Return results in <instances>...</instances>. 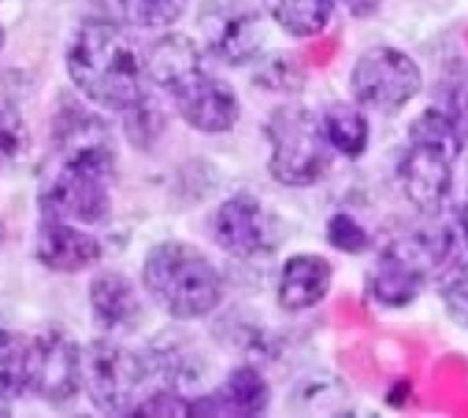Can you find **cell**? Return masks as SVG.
<instances>
[{
  "label": "cell",
  "mask_w": 468,
  "mask_h": 418,
  "mask_svg": "<svg viewBox=\"0 0 468 418\" xmlns=\"http://www.w3.org/2000/svg\"><path fill=\"white\" fill-rule=\"evenodd\" d=\"M67 72L97 108L124 113L146 94V56L108 20H86L69 39Z\"/></svg>",
  "instance_id": "cell-1"
},
{
  "label": "cell",
  "mask_w": 468,
  "mask_h": 418,
  "mask_svg": "<svg viewBox=\"0 0 468 418\" xmlns=\"http://www.w3.org/2000/svg\"><path fill=\"white\" fill-rule=\"evenodd\" d=\"M463 143V132L443 108H427L408 124V149L397 162V182L419 215L435 218L443 213Z\"/></svg>",
  "instance_id": "cell-2"
},
{
  "label": "cell",
  "mask_w": 468,
  "mask_h": 418,
  "mask_svg": "<svg viewBox=\"0 0 468 418\" xmlns=\"http://www.w3.org/2000/svg\"><path fill=\"white\" fill-rule=\"evenodd\" d=\"M141 281L157 308L176 322L204 319L223 303V278L215 262L185 240L152 246Z\"/></svg>",
  "instance_id": "cell-3"
},
{
  "label": "cell",
  "mask_w": 468,
  "mask_h": 418,
  "mask_svg": "<svg viewBox=\"0 0 468 418\" xmlns=\"http://www.w3.org/2000/svg\"><path fill=\"white\" fill-rule=\"evenodd\" d=\"M56 171L42 184L45 218H61L80 226H97L111 215L113 152L58 154Z\"/></svg>",
  "instance_id": "cell-4"
},
{
  "label": "cell",
  "mask_w": 468,
  "mask_h": 418,
  "mask_svg": "<svg viewBox=\"0 0 468 418\" xmlns=\"http://www.w3.org/2000/svg\"><path fill=\"white\" fill-rule=\"evenodd\" d=\"M265 132L271 141L268 171L279 184L295 190L312 187L331 171L334 149L323 132V121L306 105H279L268 119Z\"/></svg>",
  "instance_id": "cell-5"
},
{
  "label": "cell",
  "mask_w": 468,
  "mask_h": 418,
  "mask_svg": "<svg viewBox=\"0 0 468 418\" xmlns=\"http://www.w3.org/2000/svg\"><path fill=\"white\" fill-rule=\"evenodd\" d=\"M424 89L419 64L399 47L378 45L361 53L350 69V91L361 108L397 113L408 108Z\"/></svg>",
  "instance_id": "cell-6"
},
{
  "label": "cell",
  "mask_w": 468,
  "mask_h": 418,
  "mask_svg": "<svg viewBox=\"0 0 468 418\" xmlns=\"http://www.w3.org/2000/svg\"><path fill=\"white\" fill-rule=\"evenodd\" d=\"M209 232H212L215 246L223 254L240 262L268 259L284 243L282 221L260 198L249 193H238L226 198L223 204H218L209 221Z\"/></svg>",
  "instance_id": "cell-7"
},
{
  "label": "cell",
  "mask_w": 468,
  "mask_h": 418,
  "mask_svg": "<svg viewBox=\"0 0 468 418\" xmlns=\"http://www.w3.org/2000/svg\"><path fill=\"white\" fill-rule=\"evenodd\" d=\"M146 374V361L113 339H94L83 350V388L102 413H130Z\"/></svg>",
  "instance_id": "cell-8"
},
{
  "label": "cell",
  "mask_w": 468,
  "mask_h": 418,
  "mask_svg": "<svg viewBox=\"0 0 468 418\" xmlns=\"http://www.w3.org/2000/svg\"><path fill=\"white\" fill-rule=\"evenodd\" d=\"M201 47L226 67H243L262 56V17L240 0H212L198 15Z\"/></svg>",
  "instance_id": "cell-9"
},
{
  "label": "cell",
  "mask_w": 468,
  "mask_h": 418,
  "mask_svg": "<svg viewBox=\"0 0 468 418\" xmlns=\"http://www.w3.org/2000/svg\"><path fill=\"white\" fill-rule=\"evenodd\" d=\"M165 94L174 102L182 121L187 127H193L196 132L223 135V132H231L240 121L238 91H234L231 83H226L223 78L212 75L207 69V64L187 72Z\"/></svg>",
  "instance_id": "cell-10"
},
{
  "label": "cell",
  "mask_w": 468,
  "mask_h": 418,
  "mask_svg": "<svg viewBox=\"0 0 468 418\" xmlns=\"http://www.w3.org/2000/svg\"><path fill=\"white\" fill-rule=\"evenodd\" d=\"M430 276L432 259L424 237L394 240L378 254L369 276V295L383 308H405L424 292Z\"/></svg>",
  "instance_id": "cell-11"
},
{
  "label": "cell",
  "mask_w": 468,
  "mask_h": 418,
  "mask_svg": "<svg viewBox=\"0 0 468 418\" xmlns=\"http://www.w3.org/2000/svg\"><path fill=\"white\" fill-rule=\"evenodd\" d=\"M83 388V350L61 330L31 339L28 391L48 404H67Z\"/></svg>",
  "instance_id": "cell-12"
},
{
  "label": "cell",
  "mask_w": 468,
  "mask_h": 418,
  "mask_svg": "<svg viewBox=\"0 0 468 418\" xmlns=\"http://www.w3.org/2000/svg\"><path fill=\"white\" fill-rule=\"evenodd\" d=\"M271 404V385L251 363L234 366L209 393L190 399V415H260Z\"/></svg>",
  "instance_id": "cell-13"
},
{
  "label": "cell",
  "mask_w": 468,
  "mask_h": 418,
  "mask_svg": "<svg viewBox=\"0 0 468 418\" xmlns=\"http://www.w3.org/2000/svg\"><path fill=\"white\" fill-rule=\"evenodd\" d=\"M37 259L56 273H80L102 259V243L72 221L45 218L37 232Z\"/></svg>",
  "instance_id": "cell-14"
},
{
  "label": "cell",
  "mask_w": 468,
  "mask_h": 418,
  "mask_svg": "<svg viewBox=\"0 0 468 418\" xmlns=\"http://www.w3.org/2000/svg\"><path fill=\"white\" fill-rule=\"evenodd\" d=\"M334 287V267L320 254H292L276 284V300L282 311L301 314L317 308Z\"/></svg>",
  "instance_id": "cell-15"
},
{
  "label": "cell",
  "mask_w": 468,
  "mask_h": 418,
  "mask_svg": "<svg viewBox=\"0 0 468 418\" xmlns=\"http://www.w3.org/2000/svg\"><path fill=\"white\" fill-rule=\"evenodd\" d=\"M91 314L100 330L108 336L133 333L144 319V303L135 284L122 273H97L89 287Z\"/></svg>",
  "instance_id": "cell-16"
},
{
  "label": "cell",
  "mask_w": 468,
  "mask_h": 418,
  "mask_svg": "<svg viewBox=\"0 0 468 418\" xmlns=\"http://www.w3.org/2000/svg\"><path fill=\"white\" fill-rule=\"evenodd\" d=\"M435 218L441 221L421 237L432 259V276L443 284L468 270V204H446Z\"/></svg>",
  "instance_id": "cell-17"
},
{
  "label": "cell",
  "mask_w": 468,
  "mask_h": 418,
  "mask_svg": "<svg viewBox=\"0 0 468 418\" xmlns=\"http://www.w3.org/2000/svg\"><path fill=\"white\" fill-rule=\"evenodd\" d=\"M204 47L187 34H163L146 53V78L168 91L187 72L204 67Z\"/></svg>",
  "instance_id": "cell-18"
},
{
  "label": "cell",
  "mask_w": 468,
  "mask_h": 418,
  "mask_svg": "<svg viewBox=\"0 0 468 418\" xmlns=\"http://www.w3.org/2000/svg\"><path fill=\"white\" fill-rule=\"evenodd\" d=\"M320 121H323V132L336 154H342L347 160L364 157V152L369 149L372 130H369L367 113L358 102L328 105L325 113L320 116Z\"/></svg>",
  "instance_id": "cell-19"
},
{
  "label": "cell",
  "mask_w": 468,
  "mask_h": 418,
  "mask_svg": "<svg viewBox=\"0 0 468 418\" xmlns=\"http://www.w3.org/2000/svg\"><path fill=\"white\" fill-rule=\"evenodd\" d=\"M339 0H265L271 20L295 39L320 37L336 12Z\"/></svg>",
  "instance_id": "cell-20"
},
{
  "label": "cell",
  "mask_w": 468,
  "mask_h": 418,
  "mask_svg": "<svg viewBox=\"0 0 468 418\" xmlns=\"http://www.w3.org/2000/svg\"><path fill=\"white\" fill-rule=\"evenodd\" d=\"M28 358L31 339L12 330H0V396L6 402L28 391Z\"/></svg>",
  "instance_id": "cell-21"
},
{
  "label": "cell",
  "mask_w": 468,
  "mask_h": 418,
  "mask_svg": "<svg viewBox=\"0 0 468 418\" xmlns=\"http://www.w3.org/2000/svg\"><path fill=\"white\" fill-rule=\"evenodd\" d=\"M122 20L141 31H160L182 20L187 0H113Z\"/></svg>",
  "instance_id": "cell-22"
},
{
  "label": "cell",
  "mask_w": 468,
  "mask_h": 418,
  "mask_svg": "<svg viewBox=\"0 0 468 418\" xmlns=\"http://www.w3.org/2000/svg\"><path fill=\"white\" fill-rule=\"evenodd\" d=\"M254 83L262 86L265 91H273V94H301L303 86H306V69L301 64L298 56H290V53H279V56H271L254 75Z\"/></svg>",
  "instance_id": "cell-23"
},
{
  "label": "cell",
  "mask_w": 468,
  "mask_h": 418,
  "mask_svg": "<svg viewBox=\"0 0 468 418\" xmlns=\"http://www.w3.org/2000/svg\"><path fill=\"white\" fill-rule=\"evenodd\" d=\"M124 130L133 146L138 149H149L154 141H160L163 130H165V113L160 108V102L149 94H144L133 108L124 110Z\"/></svg>",
  "instance_id": "cell-24"
},
{
  "label": "cell",
  "mask_w": 468,
  "mask_h": 418,
  "mask_svg": "<svg viewBox=\"0 0 468 418\" xmlns=\"http://www.w3.org/2000/svg\"><path fill=\"white\" fill-rule=\"evenodd\" d=\"M28 124L17 105L0 99V162H20L28 154Z\"/></svg>",
  "instance_id": "cell-25"
},
{
  "label": "cell",
  "mask_w": 468,
  "mask_h": 418,
  "mask_svg": "<svg viewBox=\"0 0 468 418\" xmlns=\"http://www.w3.org/2000/svg\"><path fill=\"white\" fill-rule=\"evenodd\" d=\"M325 240L334 251L347 254V256H361L372 248V237L369 232L347 213H336L328 218L325 226Z\"/></svg>",
  "instance_id": "cell-26"
},
{
  "label": "cell",
  "mask_w": 468,
  "mask_h": 418,
  "mask_svg": "<svg viewBox=\"0 0 468 418\" xmlns=\"http://www.w3.org/2000/svg\"><path fill=\"white\" fill-rule=\"evenodd\" d=\"M441 300H443L449 319L457 328L468 330V270H463L441 284Z\"/></svg>",
  "instance_id": "cell-27"
},
{
  "label": "cell",
  "mask_w": 468,
  "mask_h": 418,
  "mask_svg": "<svg viewBox=\"0 0 468 418\" xmlns=\"http://www.w3.org/2000/svg\"><path fill=\"white\" fill-rule=\"evenodd\" d=\"M130 413L133 415H190V399H185L174 388H163V391L146 396Z\"/></svg>",
  "instance_id": "cell-28"
},
{
  "label": "cell",
  "mask_w": 468,
  "mask_h": 418,
  "mask_svg": "<svg viewBox=\"0 0 468 418\" xmlns=\"http://www.w3.org/2000/svg\"><path fill=\"white\" fill-rule=\"evenodd\" d=\"M443 110L452 116V121L457 124V130H460L463 138L468 141V72L457 75V78L446 86Z\"/></svg>",
  "instance_id": "cell-29"
},
{
  "label": "cell",
  "mask_w": 468,
  "mask_h": 418,
  "mask_svg": "<svg viewBox=\"0 0 468 418\" xmlns=\"http://www.w3.org/2000/svg\"><path fill=\"white\" fill-rule=\"evenodd\" d=\"M353 17H369L380 9V0H345Z\"/></svg>",
  "instance_id": "cell-30"
},
{
  "label": "cell",
  "mask_w": 468,
  "mask_h": 418,
  "mask_svg": "<svg viewBox=\"0 0 468 418\" xmlns=\"http://www.w3.org/2000/svg\"><path fill=\"white\" fill-rule=\"evenodd\" d=\"M6 413H9V402L0 396V415H6Z\"/></svg>",
  "instance_id": "cell-31"
},
{
  "label": "cell",
  "mask_w": 468,
  "mask_h": 418,
  "mask_svg": "<svg viewBox=\"0 0 468 418\" xmlns=\"http://www.w3.org/2000/svg\"><path fill=\"white\" fill-rule=\"evenodd\" d=\"M4 42H6V34H4V28H0V50H4Z\"/></svg>",
  "instance_id": "cell-32"
},
{
  "label": "cell",
  "mask_w": 468,
  "mask_h": 418,
  "mask_svg": "<svg viewBox=\"0 0 468 418\" xmlns=\"http://www.w3.org/2000/svg\"><path fill=\"white\" fill-rule=\"evenodd\" d=\"M0 237H4V229H0Z\"/></svg>",
  "instance_id": "cell-33"
}]
</instances>
